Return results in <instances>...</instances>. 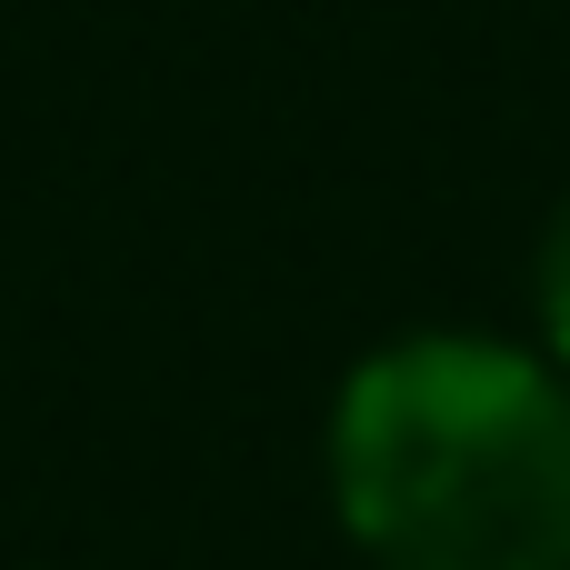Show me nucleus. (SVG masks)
I'll list each match as a JSON object with an SVG mask.
<instances>
[{
	"label": "nucleus",
	"instance_id": "nucleus-1",
	"mask_svg": "<svg viewBox=\"0 0 570 570\" xmlns=\"http://www.w3.org/2000/svg\"><path fill=\"white\" fill-rule=\"evenodd\" d=\"M331 501L381 570H570V381L471 331L371 351L331 411Z\"/></svg>",
	"mask_w": 570,
	"mask_h": 570
},
{
	"label": "nucleus",
	"instance_id": "nucleus-2",
	"mask_svg": "<svg viewBox=\"0 0 570 570\" xmlns=\"http://www.w3.org/2000/svg\"><path fill=\"white\" fill-rule=\"evenodd\" d=\"M541 331H551V351H561V371H570V210L541 240Z\"/></svg>",
	"mask_w": 570,
	"mask_h": 570
}]
</instances>
